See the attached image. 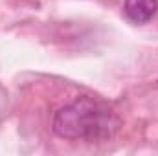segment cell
Instances as JSON below:
<instances>
[{
  "label": "cell",
  "mask_w": 158,
  "mask_h": 156,
  "mask_svg": "<svg viewBox=\"0 0 158 156\" xmlns=\"http://www.w3.org/2000/svg\"><path fill=\"white\" fill-rule=\"evenodd\" d=\"M118 125V117L105 105L83 96L55 114L53 132L64 140H83L92 143L109 140Z\"/></svg>",
  "instance_id": "obj_1"
},
{
  "label": "cell",
  "mask_w": 158,
  "mask_h": 156,
  "mask_svg": "<svg viewBox=\"0 0 158 156\" xmlns=\"http://www.w3.org/2000/svg\"><path fill=\"white\" fill-rule=\"evenodd\" d=\"M123 11L134 24L149 22L158 11V0H125Z\"/></svg>",
  "instance_id": "obj_2"
}]
</instances>
